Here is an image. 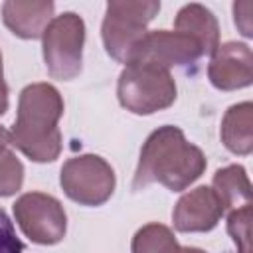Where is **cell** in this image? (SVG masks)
<instances>
[{
  "mask_svg": "<svg viewBox=\"0 0 253 253\" xmlns=\"http://www.w3.org/2000/svg\"><path fill=\"white\" fill-rule=\"evenodd\" d=\"M63 194L79 206H103L115 192L117 178L111 164L99 154H79L67 158L59 172Z\"/></svg>",
  "mask_w": 253,
  "mask_h": 253,
  "instance_id": "6",
  "label": "cell"
},
{
  "mask_svg": "<svg viewBox=\"0 0 253 253\" xmlns=\"http://www.w3.org/2000/svg\"><path fill=\"white\" fill-rule=\"evenodd\" d=\"M130 251L132 253H180V243L168 225L146 223L134 233L130 241Z\"/></svg>",
  "mask_w": 253,
  "mask_h": 253,
  "instance_id": "15",
  "label": "cell"
},
{
  "mask_svg": "<svg viewBox=\"0 0 253 253\" xmlns=\"http://www.w3.org/2000/svg\"><path fill=\"white\" fill-rule=\"evenodd\" d=\"M61 115L63 99L51 83L26 85L18 99L10 144L32 162H53L61 152V132L57 128Z\"/></svg>",
  "mask_w": 253,
  "mask_h": 253,
  "instance_id": "2",
  "label": "cell"
},
{
  "mask_svg": "<svg viewBox=\"0 0 253 253\" xmlns=\"http://www.w3.org/2000/svg\"><path fill=\"white\" fill-rule=\"evenodd\" d=\"M8 111V85L4 81V67H2V53H0V117Z\"/></svg>",
  "mask_w": 253,
  "mask_h": 253,
  "instance_id": "20",
  "label": "cell"
},
{
  "mask_svg": "<svg viewBox=\"0 0 253 253\" xmlns=\"http://www.w3.org/2000/svg\"><path fill=\"white\" fill-rule=\"evenodd\" d=\"M8 144H10V132L0 125V150L8 148Z\"/></svg>",
  "mask_w": 253,
  "mask_h": 253,
  "instance_id": "21",
  "label": "cell"
},
{
  "mask_svg": "<svg viewBox=\"0 0 253 253\" xmlns=\"http://www.w3.org/2000/svg\"><path fill=\"white\" fill-rule=\"evenodd\" d=\"M174 30L190 36L202 47L204 55H211L219 45V24L211 10L204 4H184L174 20Z\"/></svg>",
  "mask_w": 253,
  "mask_h": 253,
  "instance_id": "12",
  "label": "cell"
},
{
  "mask_svg": "<svg viewBox=\"0 0 253 253\" xmlns=\"http://www.w3.org/2000/svg\"><path fill=\"white\" fill-rule=\"evenodd\" d=\"M22 233L38 245H55L65 237L67 215L61 202L43 192L22 194L12 206Z\"/></svg>",
  "mask_w": 253,
  "mask_h": 253,
  "instance_id": "7",
  "label": "cell"
},
{
  "mask_svg": "<svg viewBox=\"0 0 253 253\" xmlns=\"http://www.w3.org/2000/svg\"><path fill=\"white\" fill-rule=\"evenodd\" d=\"M85 22L75 12L53 16L42 36V53L51 79L71 81L81 73Z\"/></svg>",
  "mask_w": 253,
  "mask_h": 253,
  "instance_id": "5",
  "label": "cell"
},
{
  "mask_svg": "<svg viewBox=\"0 0 253 253\" xmlns=\"http://www.w3.org/2000/svg\"><path fill=\"white\" fill-rule=\"evenodd\" d=\"M211 190L221 202L223 211L225 210L231 211L251 204V182H249L247 170L241 164H229L225 168H219L213 174Z\"/></svg>",
  "mask_w": 253,
  "mask_h": 253,
  "instance_id": "14",
  "label": "cell"
},
{
  "mask_svg": "<svg viewBox=\"0 0 253 253\" xmlns=\"http://www.w3.org/2000/svg\"><path fill=\"white\" fill-rule=\"evenodd\" d=\"M22 251H24V243L16 235L10 217L0 208V253H22Z\"/></svg>",
  "mask_w": 253,
  "mask_h": 253,
  "instance_id": "18",
  "label": "cell"
},
{
  "mask_svg": "<svg viewBox=\"0 0 253 253\" xmlns=\"http://www.w3.org/2000/svg\"><path fill=\"white\" fill-rule=\"evenodd\" d=\"M180 253H206V251L198 247H180Z\"/></svg>",
  "mask_w": 253,
  "mask_h": 253,
  "instance_id": "22",
  "label": "cell"
},
{
  "mask_svg": "<svg viewBox=\"0 0 253 253\" xmlns=\"http://www.w3.org/2000/svg\"><path fill=\"white\" fill-rule=\"evenodd\" d=\"M55 4L51 0H8L2 4L4 26L22 40H38L53 20Z\"/></svg>",
  "mask_w": 253,
  "mask_h": 253,
  "instance_id": "11",
  "label": "cell"
},
{
  "mask_svg": "<svg viewBox=\"0 0 253 253\" xmlns=\"http://www.w3.org/2000/svg\"><path fill=\"white\" fill-rule=\"evenodd\" d=\"M24 184V164L10 150H0V198L14 196L22 190Z\"/></svg>",
  "mask_w": 253,
  "mask_h": 253,
  "instance_id": "16",
  "label": "cell"
},
{
  "mask_svg": "<svg viewBox=\"0 0 253 253\" xmlns=\"http://www.w3.org/2000/svg\"><path fill=\"white\" fill-rule=\"evenodd\" d=\"M160 12V2L152 0H113L107 4L101 24L105 51L119 63H128L148 34L146 26Z\"/></svg>",
  "mask_w": 253,
  "mask_h": 253,
  "instance_id": "3",
  "label": "cell"
},
{
  "mask_svg": "<svg viewBox=\"0 0 253 253\" xmlns=\"http://www.w3.org/2000/svg\"><path fill=\"white\" fill-rule=\"evenodd\" d=\"M251 10H253V4L249 0H243V2H235L233 4V20H235V26L239 28V32L245 38H253Z\"/></svg>",
  "mask_w": 253,
  "mask_h": 253,
  "instance_id": "19",
  "label": "cell"
},
{
  "mask_svg": "<svg viewBox=\"0 0 253 253\" xmlns=\"http://www.w3.org/2000/svg\"><path fill=\"white\" fill-rule=\"evenodd\" d=\"M176 81L170 71L128 63L119 75L117 97L121 107L134 115H152L168 109L176 101Z\"/></svg>",
  "mask_w": 253,
  "mask_h": 253,
  "instance_id": "4",
  "label": "cell"
},
{
  "mask_svg": "<svg viewBox=\"0 0 253 253\" xmlns=\"http://www.w3.org/2000/svg\"><path fill=\"white\" fill-rule=\"evenodd\" d=\"M251 125H253V105L251 101H243L237 105H231L223 119H221V128L219 136L223 146L239 156H247L253 150V134H251Z\"/></svg>",
  "mask_w": 253,
  "mask_h": 253,
  "instance_id": "13",
  "label": "cell"
},
{
  "mask_svg": "<svg viewBox=\"0 0 253 253\" xmlns=\"http://www.w3.org/2000/svg\"><path fill=\"white\" fill-rule=\"evenodd\" d=\"M227 233L233 239L237 253H251V204L229 211Z\"/></svg>",
  "mask_w": 253,
  "mask_h": 253,
  "instance_id": "17",
  "label": "cell"
},
{
  "mask_svg": "<svg viewBox=\"0 0 253 253\" xmlns=\"http://www.w3.org/2000/svg\"><path fill=\"white\" fill-rule=\"evenodd\" d=\"M223 215V206L210 186H198L186 192L172 210L174 229L180 233L211 231Z\"/></svg>",
  "mask_w": 253,
  "mask_h": 253,
  "instance_id": "10",
  "label": "cell"
},
{
  "mask_svg": "<svg viewBox=\"0 0 253 253\" xmlns=\"http://www.w3.org/2000/svg\"><path fill=\"white\" fill-rule=\"evenodd\" d=\"M208 160L200 146L186 140L182 128L164 125L148 134L132 178V190L154 182L170 192H182L206 172Z\"/></svg>",
  "mask_w": 253,
  "mask_h": 253,
  "instance_id": "1",
  "label": "cell"
},
{
  "mask_svg": "<svg viewBox=\"0 0 253 253\" xmlns=\"http://www.w3.org/2000/svg\"><path fill=\"white\" fill-rule=\"evenodd\" d=\"M208 79L219 91L249 87L253 81V53L247 43L225 42L215 47L208 65Z\"/></svg>",
  "mask_w": 253,
  "mask_h": 253,
  "instance_id": "9",
  "label": "cell"
},
{
  "mask_svg": "<svg viewBox=\"0 0 253 253\" xmlns=\"http://www.w3.org/2000/svg\"><path fill=\"white\" fill-rule=\"evenodd\" d=\"M202 55L200 43L190 36L176 30H152L144 36L128 63H144L170 71V67L176 65H192Z\"/></svg>",
  "mask_w": 253,
  "mask_h": 253,
  "instance_id": "8",
  "label": "cell"
}]
</instances>
